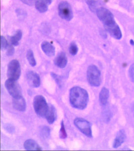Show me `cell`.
<instances>
[{"label": "cell", "mask_w": 134, "mask_h": 151, "mask_svg": "<svg viewBox=\"0 0 134 151\" xmlns=\"http://www.w3.org/2000/svg\"><path fill=\"white\" fill-rule=\"evenodd\" d=\"M89 100L88 92L82 88L76 86L69 91V101L73 107L79 110L86 108Z\"/></svg>", "instance_id": "1"}, {"label": "cell", "mask_w": 134, "mask_h": 151, "mask_svg": "<svg viewBox=\"0 0 134 151\" xmlns=\"http://www.w3.org/2000/svg\"><path fill=\"white\" fill-rule=\"evenodd\" d=\"M33 107L35 111L40 116L45 117L48 111L49 105L47 103L44 97L42 95H37L33 100Z\"/></svg>", "instance_id": "2"}, {"label": "cell", "mask_w": 134, "mask_h": 151, "mask_svg": "<svg viewBox=\"0 0 134 151\" xmlns=\"http://www.w3.org/2000/svg\"><path fill=\"white\" fill-rule=\"evenodd\" d=\"M88 82L91 86L98 87L101 83V73L98 68L93 65H89L87 70Z\"/></svg>", "instance_id": "3"}, {"label": "cell", "mask_w": 134, "mask_h": 151, "mask_svg": "<svg viewBox=\"0 0 134 151\" xmlns=\"http://www.w3.org/2000/svg\"><path fill=\"white\" fill-rule=\"evenodd\" d=\"M96 15L98 19L103 23L104 26H107L115 22L113 14L110 11L101 7L97 9Z\"/></svg>", "instance_id": "4"}, {"label": "cell", "mask_w": 134, "mask_h": 151, "mask_svg": "<svg viewBox=\"0 0 134 151\" xmlns=\"http://www.w3.org/2000/svg\"><path fill=\"white\" fill-rule=\"evenodd\" d=\"M21 66L19 61L13 60L9 63L7 68V77L8 79L17 81L21 75Z\"/></svg>", "instance_id": "5"}, {"label": "cell", "mask_w": 134, "mask_h": 151, "mask_svg": "<svg viewBox=\"0 0 134 151\" xmlns=\"http://www.w3.org/2000/svg\"><path fill=\"white\" fill-rule=\"evenodd\" d=\"M74 124L81 132L88 137H92V131L91 124L88 120L79 117H76L74 120Z\"/></svg>", "instance_id": "6"}, {"label": "cell", "mask_w": 134, "mask_h": 151, "mask_svg": "<svg viewBox=\"0 0 134 151\" xmlns=\"http://www.w3.org/2000/svg\"><path fill=\"white\" fill-rule=\"evenodd\" d=\"M59 15L62 19L69 21L73 18V12L70 4L67 2H61L58 8Z\"/></svg>", "instance_id": "7"}, {"label": "cell", "mask_w": 134, "mask_h": 151, "mask_svg": "<svg viewBox=\"0 0 134 151\" xmlns=\"http://www.w3.org/2000/svg\"><path fill=\"white\" fill-rule=\"evenodd\" d=\"M7 91L13 98L22 96L21 87L16 80L8 79L5 82Z\"/></svg>", "instance_id": "8"}, {"label": "cell", "mask_w": 134, "mask_h": 151, "mask_svg": "<svg viewBox=\"0 0 134 151\" xmlns=\"http://www.w3.org/2000/svg\"><path fill=\"white\" fill-rule=\"evenodd\" d=\"M26 78L28 84L31 87L38 88L40 85V78L39 75L34 71L30 70L26 74Z\"/></svg>", "instance_id": "9"}, {"label": "cell", "mask_w": 134, "mask_h": 151, "mask_svg": "<svg viewBox=\"0 0 134 151\" xmlns=\"http://www.w3.org/2000/svg\"><path fill=\"white\" fill-rule=\"evenodd\" d=\"M105 28L111 36L116 40H120L122 37V33L117 23H114L110 25L105 27Z\"/></svg>", "instance_id": "10"}, {"label": "cell", "mask_w": 134, "mask_h": 151, "mask_svg": "<svg viewBox=\"0 0 134 151\" xmlns=\"http://www.w3.org/2000/svg\"><path fill=\"white\" fill-rule=\"evenodd\" d=\"M12 103L13 107L16 110L21 112H24L26 110V101L22 96L13 98Z\"/></svg>", "instance_id": "11"}, {"label": "cell", "mask_w": 134, "mask_h": 151, "mask_svg": "<svg viewBox=\"0 0 134 151\" xmlns=\"http://www.w3.org/2000/svg\"><path fill=\"white\" fill-rule=\"evenodd\" d=\"M54 62L57 67L61 69L64 68L67 65L68 62L66 53L63 52H61L59 53L54 59Z\"/></svg>", "instance_id": "12"}, {"label": "cell", "mask_w": 134, "mask_h": 151, "mask_svg": "<svg viewBox=\"0 0 134 151\" xmlns=\"http://www.w3.org/2000/svg\"><path fill=\"white\" fill-rule=\"evenodd\" d=\"M42 50L48 57H53L55 55V47L48 41H44L41 44Z\"/></svg>", "instance_id": "13"}, {"label": "cell", "mask_w": 134, "mask_h": 151, "mask_svg": "<svg viewBox=\"0 0 134 151\" xmlns=\"http://www.w3.org/2000/svg\"><path fill=\"white\" fill-rule=\"evenodd\" d=\"M24 147L27 151H40L42 148L33 139L26 140L24 143Z\"/></svg>", "instance_id": "14"}, {"label": "cell", "mask_w": 134, "mask_h": 151, "mask_svg": "<svg viewBox=\"0 0 134 151\" xmlns=\"http://www.w3.org/2000/svg\"><path fill=\"white\" fill-rule=\"evenodd\" d=\"M56 111L55 107L52 105H49L48 111L45 117L47 122L49 124H53L56 119Z\"/></svg>", "instance_id": "15"}, {"label": "cell", "mask_w": 134, "mask_h": 151, "mask_svg": "<svg viewBox=\"0 0 134 151\" xmlns=\"http://www.w3.org/2000/svg\"><path fill=\"white\" fill-rule=\"evenodd\" d=\"M125 132L124 130H120L118 132L115 139L114 140L113 143V148H119L121 146V145L125 142Z\"/></svg>", "instance_id": "16"}, {"label": "cell", "mask_w": 134, "mask_h": 151, "mask_svg": "<svg viewBox=\"0 0 134 151\" xmlns=\"http://www.w3.org/2000/svg\"><path fill=\"white\" fill-rule=\"evenodd\" d=\"M108 97H109V91L107 88L103 87L101 89L99 95V100L100 103L102 105H105L108 103Z\"/></svg>", "instance_id": "17"}, {"label": "cell", "mask_w": 134, "mask_h": 151, "mask_svg": "<svg viewBox=\"0 0 134 151\" xmlns=\"http://www.w3.org/2000/svg\"><path fill=\"white\" fill-rule=\"evenodd\" d=\"M22 37V32L20 30H18L16 32L13 36H11L10 38L11 45L13 46H17L19 44V41Z\"/></svg>", "instance_id": "18"}, {"label": "cell", "mask_w": 134, "mask_h": 151, "mask_svg": "<svg viewBox=\"0 0 134 151\" xmlns=\"http://www.w3.org/2000/svg\"><path fill=\"white\" fill-rule=\"evenodd\" d=\"M35 5L36 9L40 13H44L48 10V6L46 4H45L43 2L36 0Z\"/></svg>", "instance_id": "19"}, {"label": "cell", "mask_w": 134, "mask_h": 151, "mask_svg": "<svg viewBox=\"0 0 134 151\" xmlns=\"http://www.w3.org/2000/svg\"><path fill=\"white\" fill-rule=\"evenodd\" d=\"M27 58L30 65L32 67H35L36 65V61L34 58L33 51L32 50H28L27 52Z\"/></svg>", "instance_id": "20"}, {"label": "cell", "mask_w": 134, "mask_h": 151, "mask_svg": "<svg viewBox=\"0 0 134 151\" xmlns=\"http://www.w3.org/2000/svg\"><path fill=\"white\" fill-rule=\"evenodd\" d=\"M78 45L75 42H73L71 43L69 48V52L72 55H76L78 53Z\"/></svg>", "instance_id": "21"}, {"label": "cell", "mask_w": 134, "mask_h": 151, "mask_svg": "<svg viewBox=\"0 0 134 151\" xmlns=\"http://www.w3.org/2000/svg\"><path fill=\"white\" fill-rule=\"evenodd\" d=\"M86 2L92 12H96L98 8H96L97 4L95 0H86Z\"/></svg>", "instance_id": "22"}, {"label": "cell", "mask_w": 134, "mask_h": 151, "mask_svg": "<svg viewBox=\"0 0 134 151\" xmlns=\"http://www.w3.org/2000/svg\"><path fill=\"white\" fill-rule=\"evenodd\" d=\"M67 134L66 132L63 121L62 120L61 122V127H60V132H59V137L61 139H66L67 137Z\"/></svg>", "instance_id": "23"}, {"label": "cell", "mask_w": 134, "mask_h": 151, "mask_svg": "<svg viewBox=\"0 0 134 151\" xmlns=\"http://www.w3.org/2000/svg\"><path fill=\"white\" fill-rule=\"evenodd\" d=\"M50 129L47 127H44L42 128L41 130V134L42 137L45 139H46L49 137L50 136Z\"/></svg>", "instance_id": "24"}, {"label": "cell", "mask_w": 134, "mask_h": 151, "mask_svg": "<svg viewBox=\"0 0 134 151\" xmlns=\"http://www.w3.org/2000/svg\"><path fill=\"white\" fill-rule=\"evenodd\" d=\"M1 50H6L7 47L9 46V44L8 42L4 36H1Z\"/></svg>", "instance_id": "25"}, {"label": "cell", "mask_w": 134, "mask_h": 151, "mask_svg": "<svg viewBox=\"0 0 134 151\" xmlns=\"http://www.w3.org/2000/svg\"><path fill=\"white\" fill-rule=\"evenodd\" d=\"M6 50H7L6 54L8 56H12L14 55L15 50L13 45H9Z\"/></svg>", "instance_id": "26"}, {"label": "cell", "mask_w": 134, "mask_h": 151, "mask_svg": "<svg viewBox=\"0 0 134 151\" xmlns=\"http://www.w3.org/2000/svg\"><path fill=\"white\" fill-rule=\"evenodd\" d=\"M51 76L54 79L58 85L61 86V79L60 76H59L54 73H51Z\"/></svg>", "instance_id": "27"}, {"label": "cell", "mask_w": 134, "mask_h": 151, "mask_svg": "<svg viewBox=\"0 0 134 151\" xmlns=\"http://www.w3.org/2000/svg\"><path fill=\"white\" fill-rule=\"evenodd\" d=\"M129 76L131 81L134 83V64H132L129 69Z\"/></svg>", "instance_id": "28"}, {"label": "cell", "mask_w": 134, "mask_h": 151, "mask_svg": "<svg viewBox=\"0 0 134 151\" xmlns=\"http://www.w3.org/2000/svg\"><path fill=\"white\" fill-rule=\"evenodd\" d=\"M21 2L27 5L33 6L35 4L36 0H20Z\"/></svg>", "instance_id": "29"}, {"label": "cell", "mask_w": 134, "mask_h": 151, "mask_svg": "<svg viewBox=\"0 0 134 151\" xmlns=\"http://www.w3.org/2000/svg\"><path fill=\"white\" fill-rule=\"evenodd\" d=\"M37 1H39L40 2H43L44 3L46 4L47 5L49 6L52 3V0H37Z\"/></svg>", "instance_id": "30"}, {"label": "cell", "mask_w": 134, "mask_h": 151, "mask_svg": "<svg viewBox=\"0 0 134 151\" xmlns=\"http://www.w3.org/2000/svg\"><path fill=\"white\" fill-rule=\"evenodd\" d=\"M132 109L133 113V114H134V104H133L132 108Z\"/></svg>", "instance_id": "31"}, {"label": "cell", "mask_w": 134, "mask_h": 151, "mask_svg": "<svg viewBox=\"0 0 134 151\" xmlns=\"http://www.w3.org/2000/svg\"><path fill=\"white\" fill-rule=\"evenodd\" d=\"M130 42H131V44L132 45H134V42L133 41V40H131V41H130Z\"/></svg>", "instance_id": "32"}]
</instances>
